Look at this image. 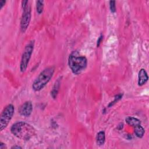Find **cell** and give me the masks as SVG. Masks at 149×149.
<instances>
[{"mask_svg":"<svg viewBox=\"0 0 149 149\" xmlns=\"http://www.w3.org/2000/svg\"><path fill=\"white\" fill-rule=\"evenodd\" d=\"M10 132L15 136L23 140H30L36 133L34 128L24 122L14 123L10 128Z\"/></svg>","mask_w":149,"mask_h":149,"instance_id":"obj_1","label":"cell"},{"mask_svg":"<svg viewBox=\"0 0 149 149\" xmlns=\"http://www.w3.org/2000/svg\"><path fill=\"white\" fill-rule=\"evenodd\" d=\"M68 65L74 74H79L86 68L87 60L79 51H74L69 56Z\"/></svg>","mask_w":149,"mask_h":149,"instance_id":"obj_2","label":"cell"},{"mask_svg":"<svg viewBox=\"0 0 149 149\" xmlns=\"http://www.w3.org/2000/svg\"><path fill=\"white\" fill-rule=\"evenodd\" d=\"M55 72L54 66L48 67L44 69L34 81L32 84L33 89L36 91L42 90L52 77Z\"/></svg>","mask_w":149,"mask_h":149,"instance_id":"obj_3","label":"cell"},{"mask_svg":"<svg viewBox=\"0 0 149 149\" xmlns=\"http://www.w3.org/2000/svg\"><path fill=\"white\" fill-rule=\"evenodd\" d=\"M34 46V41H30L25 47L20 63V70L21 72H24L27 68L30 59L31 58Z\"/></svg>","mask_w":149,"mask_h":149,"instance_id":"obj_4","label":"cell"},{"mask_svg":"<svg viewBox=\"0 0 149 149\" xmlns=\"http://www.w3.org/2000/svg\"><path fill=\"white\" fill-rule=\"evenodd\" d=\"M15 112L14 106L10 104L6 105L0 116V130H3L8 125Z\"/></svg>","mask_w":149,"mask_h":149,"instance_id":"obj_5","label":"cell"},{"mask_svg":"<svg viewBox=\"0 0 149 149\" xmlns=\"http://www.w3.org/2000/svg\"><path fill=\"white\" fill-rule=\"evenodd\" d=\"M31 7L28 3L26 6L23 8V13L20 20V30L22 33L27 30L31 20Z\"/></svg>","mask_w":149,"mask_h":149,"instance_id":"obj_6","label":"cell"},{"mask_svg":"<svg viewBox=\"0 0 149 149\" xmlns=\"http://www.w3.org/2000/svg\"><path fill=\"white\" fill-rule=\"evenodd\" d=\"M33 111V105L31 101H28L22 104L18 109V112L20 115L28 117L29 116Z\"/></svg>","mask_w":149,"mask_h":149,"instance_id":"obj_7","label":"cell"},{"mask_svg":"<svg viewBox=\"0 0 149 149\" xmlns=\"http://www.w3.org/2000/svg\"><path fill=\"white\" fill-rule=\"evenodd\" d=\"M148 79L147 73L144 69H141L138 75V85L141 86L146 83Z\"/></svg>","mask_w":149,"mask_h":149,"instance_id":"obj_8","label":"cell"},{"mask_svg":"<svg viewBox=\"0 0 149 149\" xmlns=\"http://www.w3.org/2000/svg\"><path fill=\"white\" fill-rule=\"evenodd\" d=\"M61 80V78H59L57 79V80L55 81V83L52 87V89L51 91V95L52 97L54 99L56 98V97L57 96V94H58L59 87H60Z\"/></svg>","mask_w":149,"mask_h":149,"instance_id":"obj_9","label":"cell"},{"mask_svg":"<svg viewBox=\"0 0 149 149\" xmlns=\"http://www.w3.org/2000/svg\"><path fill=\"white\" fill-rule=\"evenodd\" d=\"M125 120H126V122L129 125L133 127H135L137 125H141V122L139 119L132 116H127V118H126Z\"/></svg>","mask_w":149,"mask_h":149,"instance_id":"obj_10","label":"cell"},{"mask_svg":"<svg viewBox=\"0 0 149 149\" xmlns=\"http://www.w3.org/2000/svg\"><path fill=\"white\" fill-rule=\"evenodd\" d=\"M105 141V134L103 131L99 132L96 136V142L97 145L102 146Z\"/></svg>","mask_w":149,"mask_h":149,"instance_id":"obj_11","label":"cell"},{"mask_svg":"<svg viewBox=\"0 0 149 149\" xmlns=\"http://www.w3.org/2000/svg\"><path fill=\"white\" fill-rule=\"evenodd\" d=\"M134 127V133L136 136L139 138L143 137V136L144 134L145 130H144V129L141 126V125H137Z\"/></svg>","mask_w":149,"mask_h":149,"instance_id":"obj_12","label":"cell"},{"mask_svg":"<svg viewBox=\"0 0 149 149\" xmlns=\"http://www.w3.org/2000/svg\"><path fill=\"white\" fill-rule=\"evenodd\" d=\"M44 6L43 1H37L36 2V10L38 14H41L43 12Z\"/></svg>","mask_w":149,"mask_h":149,"instance_id":"obj_13","label":"cell"},{"mask_svg":"<svg viewBox=\"0 0 149 149\" xmlns=\"http://www.w3.org/2000/svg\"><path fill=\"white\" fill-rule=\"evenodd\" d=\"M116 2L115 1H109V8L111 12L114 13L116 12Z\"/></svg>","mask_w":149,"mask_h":149,"instance_id":"obj_14","label":"cell"},{"mask_svg":"<svg viewBox=\"0 0 149 149\" xmlns=\"http://www.w3.org/2000/svg\"><path fill=\"white\" fill-rule=\"evenodd\" d=\"M102 37H103L102 35H101V36H100V37L98 38V40H97V47H99V46H100V43H101V41H102Z\"/></svg>","mask_w":149,"mask_h":149,"instance_id":"obj_15","label":"cell"},{"mask_svg":"<svg viewBox=\"0 0 149 149\" xmlns=\"http://www.w3.org/2000/svg\"><path fill=\"white\" fill-rule=\"evenodd\" d=\"M5 3H6V1H1V2H0V6H1V9H2V8H3V6L5 5Z\"/></svg>","mask_w":149,"mask_h":149,"instance_id":"obj_16","label":"cell"},{"mask_svg":"<svg viewBox=\"0 0 149 149\" xmlns=\"http://www.w3.org/2000/svg\"><path fill=\"white\" fill-rule=\"evenodd\" d=\"M11 148H14V149H15V148H17V149H19V148H22V147H20V146H13V147H11Z\"/></svg>","mask_w":149,"mask_h":149,"instance_id":"obj_17","label":"cell"}]
</instances>
